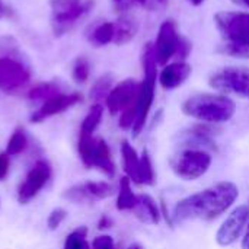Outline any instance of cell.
Wrapping results in <instances>:
<instances>
[{"mask_svg":"<svg viewBox=\"0 0 249 249\" xmlns=\"http://www.w3.org/2000/svg\"><path fill=\"white\" fill-rule=\"evenodd\" d=\"M239 197V188L232 181L216 182L203 191L179 200L172 210L174 223H185L191 220H216L231 210Z\"/></svg>","mask_w":249,"mask_h":249,"instance_id":"1","label":"cell"},{"mask_svg":"<svg viewBox=\"0 0 249 249\" xmlns=\"http://www.w3.org/2000/svg\"><path fill=\"white\" fill-rule=\"evenodd\" d=\"M181 111L184 115L200 123L219 125L235 117L236 104L223 93H197L182 102Z\"/></svg>","mask_w":249,"mask_h":249,"instance_id":"2","label":"cell"},{"mask_svg":"<svg viewBox=\"0 0 249 249\" xmlns=\"http://www.w3.org/2000/svg\"><path fill=\"white\" fill-rule=\"evenodd\" d=\"M172 172L182 181H196L204 177L213 163L212 152L198 147H181L171 158Z\"/></svg>","mask_w":249,"mask_h":249,"instance_id":"3","label":"cell"},{"mask_svg":"<svg viewBox=\"0 0 249 249\" xmlns=\"http://www.w3.org/2000/svg\"><path fill=\"white\" fill-rule=\"evenodd\" d=\"M77 150L80 160L86 168H95L108 178L115 177V163L104 139L93 136H79Z\"/></svg>","mask_w":249,"mask_h":249,"instance_id":"4","label":"cell"},{"mask_svg":"<svg viewBox=\"0 0 249 249\" xmlns=\"http://www.w3.org/2000/svg\"><path fill=\"white\" fill-rule=\"evenodd\" d=\"M209 85L223 95H236L239 98L249 99V67H223L210 76Z\"/></svg>","mask_w":249,"mask_h":249,"instance_id":"5","label":"cell"},{"mask_svg":"<svg viewBox=\"0 0 249 249\" xmlns=\"http://www.w3.org/2000/svg\"><path fill=\"white\" fill-rule=\"evenodd\" d=\"M214 23L225 42H249V12L222 10L214 15Z\"/></svg>","mask_w":249,"mask_h":249,"instance_id":"6","label":"cell"},{"mask_svg":"<svg viewBox=\"0 0 249 249\" xmlns=\"http://www.w3.org/2000/svg\"><path fill=\"white\" fill-rule=\"evenodd\" d=\"M249 223V206L241 204L235 207L216 232V242L219 247L228 248L242 238Z\"/></svg>","mask_w":249,"mask_h":249,"instance_id":"7","label":"cell"},{"mask_svg":"<svg viewBox=\"0 0 249 249\" xmlns=\"http://www.w3.org/2000/svg\"><path fill=\"white\" fill-rule=\"evenodd\" d=\"M51 178V165L45 159H39L34 163V166L26 174L25 181L19 185L18 190V201L20 204H28L34 200L38 193L45 187L48 179Z\"/></svg>","mask_w":249,"mask_h":249,"instance_id":"8","label":"cell"},{"mask_svg":"<svg viewBox=\"0 0 249 249\" xmlns=\"http://www.w3.org/2000/svg\"><path fill=\"white\" fill-rule=\"evenodd\" d=\"M179 36L181 35L178 34L177 23L174 20H171V19L165 20L159 26V32H158L156 41L153 44L156 60H158L159 66H166L175 57Z\"/></svg>","mask_w":249,"mask_h":249,"instance_id":"9","label":"cell"},{"mask_svg":"<svg viewBox=\"0 0 249 249\" xmlns=\"http://www.w3.org/2000/svg\"><path fill=\"white\" fill-rule=\"evenodd\" d=\"M31 79L29 70L10 55L0 57V89L4 92L16 90L25 86Z\"/></svg>","mask_w":249,"mask_h":249,"instance_id":"10","label":"cell"},{"mask_svg":"<svg viewBox=\"0 0 249 249\" xmlns=\"http://www.w3.org/2000/svg\"><path fill=\"white\" fill-rule=\"evenodd\" d=\"M139 89H140V83L136 82L134 79H125L120 82L118 85H115L105 99V105L108 111L112 115L118 112L121 114L125 108H128L137 99Z\"/></svg>","mask_w":249,"mask_h":249,"instance_id":"11","label":"cell"},{"mask_svg":"<svg viewBox=\"0 0 249 249\" xmlns=\"http://www.w3.org/2000/svg\"><path fill=\"white\" fill-rule=\"evenodd\" d=\"M80 101H82V95L77 92L69 93V95L67 93H58V95L44 101L42 107L31 115V121L32 123H42L44 120H47L53 115H57V114L67 111L69 108L74 107Z\"/></svg>","mask_w":249,"mask_h":249,"instance_id":"12","label":"cell"},{"mask_svg":"<svg viewBox=\"0 0 249 249\" xmlns=\"http://www.w3.org/2000/svg\"><path fill=\"white\" fill-rule=\"evenodd\" d=\"M191 71H193V67L187 61L168 63L160 70L158 80H159V85L165 90H174L187 82V79L191 76Z\"/></svg>","mask_w":249,"mask_h":249,"instance_id":"13","label":"cell"},{"mask_svg":"<svg viewBox=\"0 0 249 249\" xmlns=\"http://www.w3.org/2000/svg\"><path fill=\"white\" fill-rule=\"evenodd\" d=\"M133 213L143 223L158 225L160 223V219H162L160 207L158 206L156 200L150 197L149 194H139V204L133 210Z\"/></svg>","mask_w":249,"mask_h":249,"instance_id":"14","label":"cell"},{"mask_svg":"<svg viewBox=\"0 0 249 249\" xmlns=\"http://www.w3.org/2000/svg\"><path fill=\"white\" fill-rule=\"evenodd\" d=\"M121 158H123V166H124L125 177L131 182L142 185V179H140V155L137 153V150L127 140H124L121 143Z\"/></svg>","mask_w":249,"mask_h":249,"instance_id":"15","label":"cell"},{"mask_svg":"<svg viewBox=\"0 0 249 249\" xmlns=\"http://www.w3.org/2000/svg\"><path fill=\"white\" fill-rule=\"evenodd\" d=\"M114 28H115V35H114V42L117 45H124L127 42H130L136 34H137V22L133 16L127 15V13H123L117 22L114 23Z\"/></svg>","mask_w":249,"mask_h":249,"instance_id":"16","label":"cell"},{"mask_svg":"<svg viewBox=\"0 0 249 249\" xmlns=\"http://www.w3.org/2000/svg\"><path fill=\"white\" fill-rule=\"evenodd\" d=\"M139 204V196L133 193L131 181L127 177L120 179L118 197H117V210L120 212H133Z\"/></svg>","mask_w":249,"mask_h":249,"instance_id":"17","label":"cell"},{"mask_svg":"<svg viewBox=\"0 0 249 249\" xmlns=\"http://www.w3.org/2000/svg\"><path fill=\"white\" fill-rule=\"evenodd\" d=\"M92 7H93V0H88V1H85V3H82L76 10H73V12L69 13V15L53 18V25H54L55 32H58V35H60L61 32H66L73 23H76V20H79L82 16H85Z\"/></svg>","mask_w":249,"mask_h":249,"instance_id":"18","label":"cell"},{"mask_svg":"<svg viewBox=\"0 0 249 249\" xmlns=\"http://www.w3.org/2000/svg\"><path fill=\"white\" fill-rule=\"evenodd\" d=\"M114 35H115V28L112 22H101L98 23L89 34L88 39L93 47H104L109 42H114Z\"/></svg>","mask_w":249,"mask_h":249,"instance_id":"19","label":"cell"},{"mask_svg":"<svg viewBox=\"0 0 249 249\" xmlns=\"http://www.w3.org/2000/svg\"><path fill=\"white\" fill-rule=\"evenodd\" d=\"M102 115H104V107L101 104H93L89 112L86 114L85 120L82 121L79 136H93L95 130L102 121Z\"/></svg>","mask_w":249,"mask_h":249,"instance_id":"20","label":"cell"},{"mask_svg":"<svg viewBox=\"0 0 249 249\" xmlns=\"http://www.w3.org/2000/svg\"><path fill=\"white\" fill-rule=\"evenodd\" d=\"M111 89H112V76L111 74H104L92 85V88H90V99L95 101V104H99L101 101L107 99Z\"/></svg>","mask_w":249,"mask_h":249,"instance_id":"21","label":"cell"},{"mask_svg":"<svg viewBox=\"0 0 249 249\" xmlns=\"http://www.w3.org/2000/svg\"><path fill=\"white\" fill-rule=\"evenodd\" d=\"M58 93H60L58 85L53 83V82H47V83H39V85L34 86L28 92V98L31 101H47Z\"/></svg>","mask_w":249,"mask_h":249,"instance_id":"22","label":"cell"},{"mask_svg":"<svg viewBox=\"0 0 249 249\" xmlns=\"http://www.w3.org/2000/svg\"><path fill=\"white\" fill-rule=\"evenodd\" d=\"M85 187H86L89 196L93 198V201H96V200H105V198H109V197H112L115 194L114 185H111L107 181L85 182Z\"/></svg>","mask_w":249,"mask_h":249,"instance_id":"23","label":"cell"},{"mask_svg":"<svg viewBox=\"0 0 249 249\" xmlns=\"http://www.w3.org/2000/svg\"><path fill=\"white\" fill-rule=\"evenodd\" d=\"M28 146V136L25 133V130L18 128L13 131V134L10 136L9 142H7V147H6V153L9 156H16L19 153H22Z\"/></svg>","mask_w":249,"mask_h":249,"instance_id":"24","label":"cell"},{"mask_svg":"<svg viewBox=\"0 0 249 249\" xmlns=\"http://www.w3.org/2000/svg\"><path fill=\"white\" fill-rule=\"evenodd\" d=\"M140 179H142V185L143 184L153 185L156 182L155 168H153V163L147 150H143V153L140 155Z\"/></svg>","mask_w":249,"mask_h":249,"instance_id":"25","label":"cell"},{"mask_svg":"<svg viewBox=\"0 0 249 249\" xmlns=\"http://www.w3.org/2000/svg\"><path fill=\"white\" fill-rule=\"evenodd\" d=\"M63 249H89L88 244V228L80 226L77 229H74L64 242V248Z\"/></svg>","mask_w":249,"mask_h":249,"instance_id":"26","label":"cell"},{"mask_svg":"<svg viewBox=\"0 0 249 249\" xmlns=\"http://www.w3.org/2000/svg\"><path fill=\"white\" fill-rule=\"evenodd\" d=\"M63 197L74 204H85V203H93V198L89 196L85 184L80 185H73L69 190H66V193L63 194Z\"/></svg>","mask_w":249,"mask_h":249,"instance_id":"27","label":"cell"},{"mask_svg":"<svg viewBox=\"0 0 249 249\" xmlns=\"http://www.w3.org/2000/svg\"><path fill=\"white\" fill-rule=\"evenodd\" d=\"M219 51L222 54L233 57V58H247V60H249V42H244V44L223 42V45H220Z\"/></svg>","mask_w":249,"mask_h":249,"instance_id":"28","label":"cell"},{"mask_svg":"<svg viewBox=\"0 0 249 249\" xmlns=\"http://www.w3.org/2000/svg\"><path fill=\"white\" fill-rule=\"evenodd\" d=\"M82 4L80 0H50V6L53 10V18L64 16L76 10Z\"/></svg>","mask_w":249,"mask_h":249,"instance_id":"29","label":"cell"},{"mask_svg":"<svg viewBox=\"0 0 249 249\" xmlns=\"http://www.w3.org/2000/svg\"><path fill=\"white\" fill-rule=\"evenodd\" d=\"M89 73H90V64L88 61V58H85V57L76 58L74 66H73V73H71L74 82L85 83L89 79Z\"/></svg>","mask_w":249,"mask_h":249,"instance_id":"30","label":"cell"},{"mask_svg":"<svg viewBox=\"0 0 249 249\" xmlns=\"http://www.w3.org/2000/svg\"><path fill=\"white\" fill-rule=\"evenodd\" d=\"M66 217H67V212H66L64 209H61V207L54 209V210L50 213L48 219H47V226H48V229H50V231H57V229L60 228V225L66 220Z\"/></svg>","mask_w":249,"mask_h":249,"instance_id":"31","label":"cell"},{"mask_svg":"<svg viewBox=\"0 0 249 249\" xmlns=\"http://www.w3.org/2000/svg\"><path fill=\"white\" fill-rule=\"evenodd\" d=\"M191 42L184 38V36H179V41H178V47H177V51H175V57H178L177 61H185V58L188 57V54L191 53Z\"/></svg>","mask_w":249,"mask_h":249,"instance_id":"32","label":"cell"},{"mask_svg":"<svg viewBox=\"0 0 249 249\" xmlns=\"http://www.w3.org/2000/svg\"><path fill=\"white\" fill-rule=\"evenodd\" d=\"M92 249H115L114 239L108 235L96 236L92 242Z\"/></svg>","mask_w":249,"mask_h":249,"instance_id":"33","label":"cell"},{"mask_svg":"<svg viewBox=\"0 0 249 249\" xmlns=\"http://www.w3.org/2000/svg\"><path fill=\"white\" fill-rule=\"evenodd\" d=\"M9 165H10V156L6 152H1L0 153V182L7 177Z\"/></svg>","mask_w":249,"mask_h":249,"instance_id":"34","label":"cell"},{"mask_svg":"<svg viewBox=\"0 0 249 249\" xmlns=\"http://www.w3.org/2000/svg\"><path fill=\"white\" fill-rule=\"evenodd\" d=\"M112 1L118 12H125L131 6V0H112Z\"/></svg>","mask_w":249,"mask_h":249,"instance_id":"35","label":"cell"},{"mask_svg":"<svg viewBox=\"0 0 249 249\" xmlns=\"http://www.w3.org/2000/svg\"><path fill=\"white\" fill-rule=\"evenodd\" d=\"M112 226V220L108 217V216H102L98 222V229L99 231H104V229H109Z\"/></svg>","mask_w":249,"mask_h":249,"instance_id":"36","label":"cell"},{"mask_svg":"<svg viewBox=\"0 0 249 249\" xmlns=\"http://www.w3.org/2000/svg\"><path fill=\"white\" fill-rule=\"evenodd\" d=\"M241 248L249 249V223L247 229H245V232H244V235H242V238H241Z\"/></svg>","mask_w":249,"mask_h":249,"instance_id":"37","label":"cell"},{"mask_svg":"<svg viewBox=\"0 0 249 249\" xmlns=\"http://www.w3.org/2000/svg\"><path fill=\"white\" fill-rule=\"evenodd\" d=\"M149 3V0H131V4H140V6H146Z\"/></svg>","mask_w":249,"mask_h":249,"instance_id":"38","label":"cell"},{"mask_svg":"<svg viewBox=\"0 0 249 249\" xmlns=\"http://www.w3.org/2000/svg\"><path fill=\"white\" fill-rule=\"evenodd\" d=\"M235 3H238L239 6H244V7H248L249 9V0H233Z\"/></svg>","mask_w":249,"mask_h":249,"instance_id":"39","label":"cell"},{"mask_svg":"<svg viewBox=\"0 0 249 249\" xmlns=\"http://www.w3.org/2000/svg\"><path fill=\"white\" fill-rule=\"evenodd\" d=\"M193 6H200V4H203L204 3V0H188Z\"/></svg>","mask_w":249,"mask_h":249,"instance_id":"40","label":"cell"},{"mask_svg":"<svg viewBox=\"0 0 249 249\" xmlns=\"http://www.w3.org/2000/svg\"><path fill=\"white\" fill-rule=\"evenodd\" d=\"M127 249H143V248H142V245H139V244H133V245H130Z\"/></svg>","mask_w":249,"mask_h":249,"instance_id":"41","label":"cell"},{"mask_svg":"<svg viewBox=\"0 0 249 249\" xmlns=\"http://www.w3.org/2000/svg\"><path fill=\"white\" fill-rule=\"evenodd\" d=\"M3 15V4H1V1H0V16Z\"/></svg>","mask_w":249,"mask_h":249,"instance_id":"42","label":"cell"},{"mask_svg":"<svg viewBox=\"0 0 249 249\" xmlns=\"http://www.w3.org/2000/svg\"><path fill=\"white\" fill-rule=\"evenodd\" d=\"M158 3H166V0H156Z\"/></svg>","mask_w":249,"mask_h":249,"instance_id":"43","label":"cell"}]
</instances>
